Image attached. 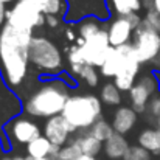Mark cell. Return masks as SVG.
<instances>
[{
  "instance_id": "cell-31",
  "label": "cell",
  "mask_w": 160,
  "mask_h": 160,
  "mask_svg": "<svg viewBox=\"0 0 160 160\" xmlns=\"http://www.w3.org/2000/svg\"><path fill=\"white\" fill-rule=\"evenodd\" d=\"M82 67H84V64H70V72H72L73 75L79 76V75H81Z\"/></svg>"
},
{
  "instance_id": "cell-6",
  "label": "cell",
  "mask_w": 160,
  "mask_h": 160,
  "mask_svg": "<svg viewBox=\"0 0 160 160\" xmlns=\"http://www.w3.org/2000/svg\"><path fill=\"white\" fill-rule=\"evenodd\" d=\"M132 45L135 48V54L140 64L152 62L160 54V33L142 22V25L134 31Z\"/></svg>"
},
{
  "instance_id": "cell-23",
  "label": "cell",
  "mask_w": 160,
  "mask_h": 160,
  "mask_svg": "<svg viewBox=\"0 0 160 160\" xmlns=\"http://www.w3.org/2000/svg\"><path fill=\"white\" fill-rule=\"evenodd\" d=\"M81 154H82V151H81V148H79L76 140H73L72 143L62 146L61 151H59V156H61L62 160H78V157Z\"/></svg>"
},
{
  "instance_id": "cell-9",
  "label": "cell",
  "mask_w": 160,
  "mask_h": 160,
  "mask_svg": "<svg viewBox=\"0 0 160 160\" xmlns=\"http://www.w3.org/2000/svg\"><path fill=\"white\" fill-rule=\"evenodd\" d=\"M6 129L12 140H16L17 143H23V145H28L38 137H41V128L30 118L12 120Z\"/></svg>"
},
{
  "instance_id": "cell-2",
  "label": "cell",
  "mask_w": 160,
  "mask_h": 160,
  "mask_svg": "<svg viewBox=\"0 0 160 160\" xmlns=\"http://www.w3.org/2000/svg\"><path fill=\"white\" fill-rule=\"evenodd\" d=\"M68 95V86L62 79H54L42 84L23 104V109L31 117L52 118L61 115Z\"/></svg>"
},
{
  "instance_id": "cell-29",
  "label": "cell",
  "mask_w": 160,
  "mask_h": 160,
  "mask_svg": "<svg viewBox=\"0 0 160 160\" xmlns=\"http://www.w3.org/2000/svg\"><path fill=\"white\" fill-rule=\"evenodd\" d=\"M68 61H70V64H86L78 45H73L70 48V52H68Z\"/></svg>"
},
{
  "instance_id": "cell-40",
  "label": "cell",
  "mask_w": 160,
  "mask_h": 160,
  "mask_svg": "<svg viewBox=\"0 0 160 160\" xmlns=\"http://www.w3.org/2000/svg\"><path fill=\"white\" fill-rule=\"evenodd\" d=\"M11 160H27V157H19V156H17V157H12Z\"/></svg>"
},
{
  "instance_id": "cell-36",
  "label": "cell",
  "mask_w": 160,
  "mask_h": 160,
  "mask_svg": "<svg viewBox=\"0 0 160 160\" xmlns=\"http://www.w3.org/2000/svg\"><path fill=\"white\" fill-rule=\"evenodd\" d=\"M27 160H50V157H27Z\"/></svg>"
},
{
  "instance_id": "cell-25",
  "label": "cell",
  "mask_w": 160,
  "mask_h": 160,
  "mask_svg": "<svg viewBox=\"0 0 160 160\" xmlns=\"http://www.w3.org/2000/svg\"><path fill=\"white\" fill-rule=\"evenodd\" d=\"M143 22L151 27L152 30H156L157 33H160V12H157L154 8H149L143 17Z\"/></svg>"
},
{
  "instance_id": "cell-19",
  "label": "cell",
  "mask_w": 160,
  "mask_h": 160,
  "mask_svg": "<svg viewBox=\"0 0 160 160\" xmlns=\"http://www.w3.org/2000/svg\"><path fill=\"white\" fill-rule=\"evenodd\" d=\"M101 30H103L101 28V23L95 17H86L78 25V34H79V38H82L86 41L90 39V38H93L95 34H98Z\"/></svg>"
},
{
  "instance_id": "cell-21",
  "label": "cell",
  "mask_w": 160,
  "mask_h": 160,
  "mask_svg": "<svg viewBox=\"0 0 160 160\" xmlns=\"http://www.w3.org/2000/svg\"><path fill=\"white\" fill-rule=\"evenodd\" d=\"M89 132H90L95 138H98L100 142L104 143L106 140H109V138L112 137V134H113L115 131H113V126H112L109 121H106V120L101 118V120H98V121L90 128Z\"/></svg>"
},
{
  "instance_id": "cell-18",
  "label": "cell",
  "mask_w": 160,
  "mask_h": 160,
  "mask_svg": "<svg viewBox=\"0 0 160 160\" xmlns=\"http://www.w3.org/2000/svg\"><path fill=\"white\" fill-rule=\"evenodd\" d=\"M76 142H78L82 154H89V156H93L95 157L103 149V142H100L98 138H95L90 132L89 134H84V135H79L76 138Z\"/></svg>"
},
{
  "instance_id": "cell-16",
  "label": "cell",
  "mask_w": 160,
  "mask_h": 160,
  "mask_svg": "<svg viewBox=\"0 0 160 160\" xmlns=\"http://www.w3.org/2000/svg\"><path fill=\"white\" fill-rule=\"evenodd\" d=\"M109 6L112 11H115L117 16H126L132 12H138L143 8L142 0H110Z\"/></svg>"
},
{
  "instance_id": "cell-12",
  "label": "cell",
  "mask_w": 160,
  "mask_h": 160,
  "mask_svg": "<svg viewBox=\"0 0 160 160\" xmlns=\"http://www.w3.org/2000/svg\"><path fill=\"white\" fill-rule=\"evenodd\" d=\"M128 149H129L128 140L124 138V135H121L118 132H113L112 137L104 142V154L112 160H123Z\"/></svg>"
},
{
  "instance_id": "cell-41",
  "label": "cell",
  "mask_w": 160,
  "mask_h": 160,
  "mask_svg": "<svg viewBox=\"0 0 160 160\" xmlns=\"http://www.w3.org/2000/svg\"><path fill=\"white\" fill-rule=\"evenodd\" d=\"M11 159H12V157H3L2 160H11Z\"/></svg>"
},
{
  "instance_id": "cell-42",
  "label": "cell",
  "mask_w": 160,
  "mask_h": 160,
  "mask_svg": "<svg viewBox=\"0 0 160 160\" xmlns=\"http://www.w3.org/2000/svg\"><path fill=\"white\" fill-rule=\"evenodd\" d=\"M157 126H159V129H160V118L157 120Z\"/></svg>"
},
{
  "instance_id": "cell-38",
  "label": "cell",
  "mask_w": 160,
  "mask_h": 160,
  "mask_svg": "<svg viewBox=\"0 0 160 160\" xmlns=\"http://www.w3.org/2000/svg\"><path fill=\"white\" fill-rule=\"evenodd\" d=\"M50 160H62L59 154H54V156H50Z\"/></svg>"
},
{
  "instance_id": "cell-32",
  "label": "cell",
  "mask_w": 160,
  "mask_h": 160,
  "mask_svg": "<svg viewBox=\"0 0 160 160\" xmlns=\"http://www.w3.org/2000/svg\"><path fill=\"white\" fill-rule=\"evenodd\" d=\"M3 22H6V9H5V3L0 0V27L3 25Z\"/></svg>"
},
{
  "instance_id": "cell-20",
  "label": "cell",
  "mask_w": 160,
  "mask_h": 160,
  "mask_svg": "<svg viewBox=\"0 0 160 160\" xmlns=\"http://www.w3.org/2000/svg\"><path fill=\"white\" fill-rule=\"evenodd\" d=\"M100 100L107 106H118L121 103V90L113 82H107L101 87Z\"/></svg>"
},
{
  "instance_id": "cell-24",
  "label": "cell",
  "mask_w": 160,
  "mask_h": 160,
  "mask_svg": "<svg viewBox=\"0 0 160 160\" xmlns=\"http://www.w3.org/2000/svg\"><path fill=\"white\" fill-rule=\"evenodd\" d=\"M151 159V152L146 151L143 146L135 145V146H129L128 152L124 154L123 160H149Z\"/></svg>"
},
{
  "instance_id": "cell-11",
  "label": "cell",
  "mask_w": 160,
  "mask_h": 160,
  "mask_svg": "<svg viewBox=\"0 0 160 160\" xmlns=\"http://www.w3.org/2000/svg\"><path fill=\"white\" fill-rule=\"evenodd\" d=\"M135 123H137V112L131 106L118 107L115 115H113V120H112L113 131L121 134V135L128 134L135 126Z\"/></svg>"
},
{
  "instance_id": "cell-14",
  "label": "cell",
  "mask_w": 160,
  "mask_h": 160,
  "mask_svg": "<svg viewBox=\"0 0 160 160\" xmlns=\"http://www.w3.org/2000/svg\"><path fill=\"white\" fill-rule=\"evenodd\" d=\"M151 93L137 81V84L129 90V98H131V107L137 112V113H142L148 109V103L151 100Z\"/></svg>"
},
{
  "instance_id": "cell-1",
  "label": "cell",
  "mask_w": 160,
  "mask_h": 160,
  "mask_svg": "<svg viewBox=\"0 0 160 160\" xmlns=\"http://www.w3.org/2000/svg\"><path fill=\"white\" fill-rule=\"evenodd\" d=\"M33 38V30L16 28L9 23H5L0 31V64L6 82L12 87L20 86L27 76L28 48Z\"/></svg>"
},
{
  "instance_id": "cell-4",
  "label": "cell",
  "mask_w": 160,
  "mask_h": 160,
  "mask_svg": "<svg viewBox=\"0 0 160 160\" xmlns=\"http://www.w3.org/2000/svg\"><path fill=\"white\" fill-rule=\"evenodd\" d=\"M28 59L33 67L42 73H58L62 70L64 61L61 50L53 42L42 36H34L28 48Z\"/></svg>"
},
{
  "instance_id": "cell-30",
  "label": "cell",
  "mask_w": 160,
  "mask_h": 160,
  "mask_svg": "<svg viewBox=\"0 0 160 160\" xmlns=\"http://www.w3.org/2000/svg\"><path fill=\"white\" fill-rule=\"evenodd\" d=\"M59 17L58 16H53V14H47L45 16V25L47 27H50V28H56V27H59Z\"/></svg>"
},
{
  "instance_id": "cell-33",
  "label": "cell",
  "mask_w": 160,
  "mask_h": 160,
  "mask_svg": "<svg viewBox=\"0 0 160 160\" xmlns=\"http://www.w3.org/2000/svg\"><path fill=\"white\" fill-rule=\"evenodd\" d=\"M65 36H67V39H68V41H72V42L78 39V36L75 34V31H73L72 28H67V30H65Z\"/></svg>"
},
{
  "instance_id": "cell-15",
  "label": "cell",
  "mask_w": 160,
  "mask_h": 160,
  "mask_svg": "<svg viewBox=\"0 0 160 160\" xmlns=\"http://www.w3.org/2000/svg\"><path fill=\"white\" fill-rule=\"evenodd\" d=\"M138 145L151 154H160V129L148 128L138 134Z\"/></svg>"
},
{
  "instance_id": "cell-26",
  "label": "cell",
  "mask_w": 160,
  "mask_h": 160,
  "mask_svg": "<svg viewBox=\"0 0 160 160\" xmlns=\"http://www.w3.org/2000/svg\"><path fill=\"white\" fill-rule=\"evenodd\" d=\"M67 8L64 0H45V16L47 14H53L59 16L61 12H64Z\"/></svg>"
},
{
  "instance_id": "cell-35",
  "label": "cell",
  "mask_w": 160,
  "mask_h": 160,
  "mask_svg": "<svg viewBox=\"0 0 160 160\" xmlns=\"http://www.w3.org/2000/svg\"><path fill=\"white\" fill-rule=\"evenodd\" d=\"M152 8H154L157 12H160V0H154V2H152Z\"/></svg>"
},
{
  "instance_id": "cell-27",
  "label": "cell",
  "mask_w": 160,
  "mask_h": 160,
  "mask_svg": "<svg viewBox=\"0 0 160 160\" xmlns=\"http://www.w3.org/2000/svg\"><path fill=\"white\" fill-rule=\"evenodd\" d=\"M138 82H140L151 95H154V93L157 92V89H159V81H157V78L152 76V75H145V76H142Z\"/></svg>"
},
{
  "instance_id": "cell-28",
  "label": "cell",
  "mask_w": 160,
  "mask_h": 160,
  "mask_svg": "<svg viewBox=\"0 0 160 160\" xmlns=\"http://www.w3.org/2000/svg\"><path fill=\"white\" fill-rule=\"evenodd\" d=\"M148 113L152 115V117H157L160 118V95H154L149 103H148Z\"/></svg>"
},
{
  "instance_id": "cell-17",
  "label": "cell",
  "mask_w": 160,
  "mask_h": 160,
  "mask_svg": "<svg viewBox=\"0 0 160 160\" xmlns=\"http://www.w3.org/2000/svg\"><path fill=\"white\" fill-rule=\"evenodd\" d=\"M52 145L53 143L45 135H41L27 145V152L30 157H48L52 151Z\"/></svg>"
},
{
  "instance_id": "cell-22",
  "label": "cell",
  "mask_w": 160,
  "mask_h": 160,
  "mask_svg": "<svg viewBox=\"0 0 160 160\" xmlns=\"http://www.w3.org/2000/svg\"><path fill=\"white\" fill-rule=\"evenodd\" d=\"M79 78L89 86V87H97L98 82H100V75H98V70L97 67L93 65H89V64H84L82 70H81V75Z\"/></svg>"
},
{
  "instance_id": "cell-39",
  "label": "cell",
  "mask_w": 160,
  "mask_h": 160,
  "mask_svg": "<svg viewBox=\"0 0 160 160\" xmlns=\"http://www.w3.org/2000/svg\"><path fill=\"white\" fill-rule=\"evenodd\" d=\"M2 2H3V3L6 5V3H16L17 0H2Z\"/></svg>"
},
{
  "instance_id": "cell-5",
  "label": "cell",
  "mask_w": 160,
  "mask_h": 160,
  "mask_svg": "<svg viewBox=\"0 0 160 160\" xmlns=\"http://www.w3.org/2000/svg\"><path fill=\"white\" fill-rule=\"evenodd\" d=\"M16 28L34 30L45 25V14L41 12L31 2L17 0L11 9L6 11V22Z\"/></svg>"
},
{
  "instance_id": "cell-7",
  "label": "cell",
  "mask_w": 160,
  "mask_h": 160,
  "mask_svg": "<svg viewBox=\"0 0 160 160\" xmlns=\"http://www.w3.org/2000/svg\"><path fill=\"white\" fill-rule=\"evenodd\" d=\"M110 48H112V45H110V41H109L107 30H101L98 34L87 39L84 42V45L79 47L81 54L84 58V62L89 64V65H93L97 68H100L104 64Z\"/></svg>"
},
{
  "instance_id": "cell-8",
  "label": "cell",
  "mask_w": 160,
  "mask_h": 160,
  "mask_svg": "<svg viewBox=\"0 0 160 160\" xmlns=\"http://www.w3.org/2000/svg\"><path fill=\"white\" fill-rule=\"evenodd\" d=\"M75 131L76 129L62 115L47 118V123L44 126V135L53 145H58V146H65V143L68 142V135Z\"/></svg>"
},
{
  "instance_id": "cell-10",
  "label": "cell",
  "mask_w": 160,
  "mask_h": 160,
  "mask_svg": "<svg viewBox=\"0 0 160 160\" xmlns=\"http://www.w3.org/2000/svg\"><path fill=\"white\" fill-rule=\"evenodd\" d=\"M107 34H109V41L112 47H121L129 44L132 34H134V28L129 25V22L123 17L118 16L117 19H113L107 28Z\"/></svg>"
},
{
  "instance_id": "cell-13",
  "label": "cell",
  "mask_w": 160,
  "mask_h": 160,
  "mask_svg": "<svg viewBox=\"0 0 160 160\" xmlns=\"http://www.w3.org/2000/svg\"><path fill=\"white\" fill-rule=\"evenodd\" d=\"M123 61H124V54L123 52L117 47H112L110 52L107 54L104 64L100 67V73L104 76V78H115L123 65Z\"/></svg>"
},
{
  "instance_id": "cell-3",
  "label": "cell",
  "mask_w": 160,
  "mask_h": 160,
  "mask_svg": "<svg viewBox=\"0 0 160 160\" xmlns=\"http://www.w3.org/2000/svg\"><path fill=\"white\" fill-rule=\"evenodd\" d=\"M61 115L76 131L90 129L101 120V100L95 95H72Z\"/></svg>"
},
{
  "instance_id": "cell-34",
  "label": "cell",
  "mask_w": 160,
  "mask_h": 160,
  "mask_svg": "<svg viewBox=\"0 0 160 160\" xmlns=\"http://www.w3.org/2000/svg\"><path fill=\"white\" fill-rule=\"evenodd\" d=\"M78 160H97L93 156H89V154H81L79 157H78Z\"/></svg>"
},
{
  "instance_id": "cell-37",
  "label": "cell",
  "mask_w": 160,
  "mask_h": 160,
  "mask_svg": "<svg viewBox=\"0 0 160 160\" xmlns=\"http://www.w3.org/2000/svg\"><path fill=\"white\" fill-rule=\"evenodd\" d=\"M142 2H143V5H146V6H148V9H149V8H152V2H154V0H142Z\"/></svg>"
}]
</instances>
